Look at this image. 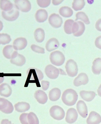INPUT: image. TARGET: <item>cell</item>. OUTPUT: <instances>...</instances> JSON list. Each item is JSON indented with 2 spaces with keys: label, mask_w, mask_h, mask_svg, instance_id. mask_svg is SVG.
<instances>
[{
  "label": "cell",
  "mask_w": 101,
  "mask_h": 124,
  "mask_svg": "<svg viewBox=\"0 0 101 124\" xmlns=\"http://www.w3.org/2000/svg\"><path fill=\"white\" fill-rule=\"evenodd\" d=\"M78 95L76 91L69 89L64 91L61 96V100L64 104L68 106H72L76 104Z\"/></svg>",
  "instance_id": "obj_1"
},
{
  "label": "cell",
  "mask_w": 101,
  "mask_h": 124,
  "mask_svg": "<svg viewBox=\"0 0 101 124\" xmlns=\"http://www.w3.org/2000/svg\"><path fill=\"white\" fill-rule=\"evenodd\" d=\"M28 78L30 81H39L42 80L44 75L42 72L34 67H30L27 71Z\"/></svg>",
  "instance_id": "obj_2"
},
{
  "label": "cell",
  "mask_w": 101,
  "mask_h": 124,
  "mask_svg": "<svg viewBox=\"0 0 101 124\" xmlns=\"http://www.w3.org/2000/svg\"><path fill=\"white\" fill-rule=\"evenodd\" d=\"M50 60L52 64L57 66L62 65L65 62V57L62 53L59 51H55L50 53Z\"/></svg>",
  "instance_id": "obj_3"
},
{
  "label": "cell",
  "mask_w": 101,
  "mask_h": 124,
  "mask_svg": "<svg viewBox=\"0 0 101 124\" xmlns=\"http://www.w3.org/2000/svg\"><path fill=\"white\" fill-rule=\"evenodd\" d=\"M50 115L54 119L61 121L64 118L65 112L64 109L58 106H53L50 108Z\"/></svg>",
  "instance_id": "obj_4"
},
{
  "label": "cell",
  "mask_w": 101,
  "mask_h": 124,
  "mask_svg": "<svg viewBox=\"0 0 101 124\" xmlns=\"http://www.w3.org/2000/svg\"><path fill=\"white\" fill-rule=\"evenodd\" d=\"M66 73L70 77H74L77 75L78 68L77 63L74 60L70 59L66 62L65 65Z\"/></svg>",
  "instance_id": "obj_5"
},
{
  "label": "cell",
  "mask_w": 101,
  "mask_h": 124,
  "mask_svg": "<svg viewBox=\"0 0 101 124\" xmlns=\"http://www.w3.org/2000/svg\"><path fill=\"white\" fill-rule=\"evenodd\" d=\"M13 110L14 107L10 101L4 98H0V111L6 114H10Z\"/></svg>",
  "instance_id": "obj_6"
},
{
  "label": "cell",
  "mask_w": 101,
  "mask_h": 124,
  "mask_svg": "<svg viewBox=\"0 0 101 124\" xmlns=\"http://www.w3.org/2000/svg\"><path fill=\"white\" fill-rule=\"evenodd\" d=\"M19 11L15 6L11 11H2V16L3 18L9 22H13L16 20L19 17Z\"/></svg>",
  "instance_id": "obj_7"
},
{
  "label": "cell",
  "mask_w": 101,
  "mask_h": 124,
  "mask_svg": "<svg viewBox=\"0 0 101 124\" xmlns=\"http://www.w3.org/2000/svg\"><path fill=\"white\" fill-rule=\"evenodd\" d=\"M15 6L18 10L23 12H29L31 8L30 2L28 0H15Z\"/></svg>",
  "instance_id": "obj_8"
},
{
  "label": "cell",
  "mask_w": 101,
  "mask_h": 124,
  "mask_svg": "<svg viewBox=\"0 0 101 124\" xmlns=\"http://www.w3.org/2000/svg\"><path fill=\"white\" fill-rule=\"evenodd\" d=\"M85 30L84 23L81 21L74 23L72 27V33L76 37H79L83 35Z\"/></svg>",
  "instance_id": "obj_9"
},
{
  "label": "cell",
  "mask_w": 101,
  "mask_h": 124,
  "mask_svg": "<svg viewBox=\"0 0 101 124\" xmlns=\"http://www.w3.org/2000/svg\"><path fill=\"white\" fill-rule=\"evenodd\" d=\"M45 72L47 77L52 79L57 78L59 74V69L51 64L45 67Z\"/></svg>",
  "instance_id": "obj_10"
},
{
  "label": "cell",
  "mask_w": 101,
  "mask_h": 124,
  "mask_svg": "<svg viewBox=\"0 0 101 124\" xmlns=\"http://www.w3.org/2000/svg\"><path fill=\"white\" fill-rule=\"evenodd\" d=\"M48 21L50 25L55 28H60L63 23L62 19L59 15L56 13L50 15Z\"/></svg>",
  "instance_id": "obj_11"
},
{
  "label": "cell",
  "mask_w": 101,
  "mask_h": 124,
  "mask_svg": "<svg viewBox=\"0 0 101 124\" xmlns=\"http://www.w3.org/2000/svg\"><path fill=\"white\" fill-rule=\"evenodd\" d=\"M2 53L6 59H10L14 58L18 54L17 50H15L13 46L11 45L6 46L3 48Z\"/></svg>",
  "instance_id": "obj_12"
},
{
  "label": "cell",
  "mask_w": 101,
  "mask_h": 124,
  "mask_svg": "<svg viewBox=\"0 0 101 124\" xmlns=\"http://www.w3.org/2000/svg\"><path fill=\"white\" fill-rule=\"evenodd\" d=\"M78 117V114L75 109L70 108L67 110L65 120L69 124H72L76 122Z\"/></svg>",
  "instance_id": "obj_13"
},
{
  "label": "cell",
  "mask_w": 101,
  "mask_h": 124,
  "mask_svg": "<svg viewBox=\"0 0 101 124\" xmlns=\"http://www.w3.org/2000/svg\"><path fill=\"white\" fill-rule=\"evenodd\" d=\"M89 82V78L85 73H81L74 80V85L76 87L86 85Z\"/></svg>",
  "instance_id": "obj_14"
},
{
  "label": "cell",
  "mask_w": 101,
  "mask_h": 124,
  "mask_svg": "<svg viewBox=\"0 0 101 124\" xmlns=\"http://www.w3.org/2000/svg\"><path fill=\"white\" fill-rule=\"evenodd\" d=\"M27 39L21 37L17 38L14 41L13 46L15 50H22L27 46Z\"/></svg>",
  "instance_id": "obj_15"
},
{
  "label": "cell",
  "mask_w": 101,
  "mask_h": 124,
  "mask_svg": "<svg viewBox=\"0 0 101 124\" xmlns=\"http://www.w3.org/2000/svg\"><path fill=\"white\" fill-rule=\"evenodd\" d=\"M76 108L78 113L83 118H85L88 115V109L84 101L79 100L76 104Z\"/></svg>",
  "instance_id": "obj_16"
},
{
  "label": "cell",
  "mask_w": 101,
  "mask_h": 124,
  "mask_svg": "<svg viewBox=\"0 0 101 124\" xmlns=\"http://www.w3.org/2000/svg\"><path fill=\"white\" fill-rule=\"evenodd\" d=\"M34 97L37 101L41 104H45L48 100V97L46 93L41 90H38L36 91Z\"/></svg>",
  "instance_id": "obj_17"
},
{
  "label": "cell",
  "mask_w": 101,
  "mask_h": 124,
  "mask_svg": "<svg viewBox=\"0 0 101 124\" xmlns=\"http://www.w3.org/2000/svg\"><path fill=\"white\" fill-rule=\"evenodd\" d=\"M101 123V116L95 111H92L89 114L87 120V124H99Z\"/></svg>",
  "instance_id": "obj_18"
},
{
  "label": "cell",
  "mask_w": 101,
  "mask_h": 124,
  "mask_svg": "<svg viewBox=\"0 0 101 124\" xmlns=\"http://www.w3.org/2000/svg\"><path fill=\"white\" fill-rule=\"evenodd\" d=\"M59 43L58 39L55 38H51L49 39L46 43L45 48L48 52L55 50L59 47Z\"/></svg>",
  "instance_id": "obj_19"
},
{
  "label": "cell",
  "mask_w": 101,
  "mask_h": 124,
  "mask_svg": "<svg viewBox=\"0 0 101 124\" xmlns=\"http://www.w3.org/2000/svg\"><path fill=\"white\" fill-rule=\"evenodd\" d=\"M35 17L38 22L42 23L47 19L48 13L45 9H41L38 10L35 13Z\"/></svg>",
  "instance_id": "obj_20"
},
{
  "label": "cell",
  "mask_w": 101,
  "mask_h": 124,
  "mask_svg": "<svg viewBox=\"0 0 101 124\" xmlns=\"http://www.w3.org/2000/svg\"><path fill=\"white\" fill-rule=\"evenodd\" d=\"M12 90L9 85L4 83L0 85V95L8 98L12 94Z\"/></svg>",
  "instance_id": "obj_21"
},
{
  "label": "cell",
  "mask_w": 101,
  "mask_h": 124,
  "mask_svg": "<svg viewBox=\"0 0 101 124\" xmlns=\"http://www.w3.org/2000/svg\"><path fill=\"white\" fill-rule=\"evenodd\" d=\"M80 95L83 100L88 102L92 101L96 96V93L94 92L84 90L80 92Z\"/></svg>",
  "instance_id": "obj_22"
},
{
  "label": "cell",
  "mask_w": 101,
  "mask_h": 124,
  "mask_svg": "<svg viewBox=\"0 0 101 124\" xmlns=\"http://www.w3.org/2000/svg\"><path fill=\"white\" fill-rule=\"evenodd\" d=\"M16 111L19 112H24L30 109V105L26 102H19L14 105Z\"/></svg>",
  "instance_id": "obj_23"
},
{
  "label": "cell",
  "mask_w": 101,
  "mask_h": 124,
  "mask_svg": "<svg viewBox=\"0 0 101 124\" xmlns=\"http://www.w3.org/2000/svg\"><path fill=\"white\" fill-rule=\"evenodd\" d=\"M61 95V90L58 88H54L50 91L49 93V97L50 101H55L59 99Z\"/></svg>",
  "instance_id": "obj_24"
},
{
  "label": "cell",
  "mask_w": 101,
  "mask_h": 124,
  "mask_svg": "<svg viewBox=\"0 0 101 124\" xmlns=\"http://www.w3.org/2000/svg\"><path fill=\"white\" fill-rule=\"evenodd\" d=\"M26 59L23 55L18 53L16 56L13 59H11L10 62L12 64L17 66H22L25 64Z\"/></svg>",
  "instance_id": "obj_25"
},
{
  "label": "cell",
  "mask_w": 101,
  "mask_h": 124,
  "mask_svg": "<svg viewBox=\"0 0 101 124\" xmlns=\"http://www.w3.org/2000/svg\"><path fill=\"white\" fill-rule=\"evenodd\" d=\"M92 71L95 75L100 74L101 72V58H96L93 61Z\"/></svg>",
  "instance_id": "obj_26"
},
{
  "label": "cell",
  "mask_w": 101,
  "mask_h": 124,
  "mask_svg": "<svg viewBox=\"0 0 101 124\" xmlns=\"http://www.w3.org/2000/svg\"><path fill=\"white\" fill-rule=\"evenodd\" d=\"M34 37L36 42L41 43L45 39V31L41 28L36 29L34 32Z\"/></svg>",
  "instance_id": "obj_27"
},
{
  "label": "cell",
  "mask_w": 101,
  "mask_h": 124,
  "mask_svg": "<svg viewBox=\"0 0 101 124\" xmlns=\"http://www.w3.org/2000/svg\"><path fill=\"white\" fill-rule=\"evenodd\" d=\"M14 5L9 0H0V8L4 11H11L14 7Z\"/></svg>",
  "instance_id": "obj_28"
},
{
  "label": "cell",
  "mask_w": 101,
  "mask_h": 124,
  "mask_svg": "<svg viewBox=\"0 0 101 124\" xmlns=\"http://www.w3.org/2000/svg\"><path fill=\"white\" fill-rule=\"evenodd\" d=\"M59 11L60 15L64 17H70L73 14V10L67 6H64L60 8Z\"/></svg>",
  "instance_id": "obj_29"
},
{
  "label": "cell",
  "mask_w": 101,
  "mask_h": 124,
  "mask_svg": "<svg viewBox=\"0 0 101 124\" xmlns=\"http://www.w3.org/2000/svg\"><path fill=\"white\" fill-rule=\"evenodd\" d=\"M74 21L72 19H67L66 21L64 24V30L66 33L67 34H70L72 33V27Z\"/></svg>",
  "instance_id": "obj_30"
},
{
  "label": "cell",
  "mask_w": 101,
  "mask_h": 124,
  "mask_svg": "<svg viewBox=\"0 0 101 124\" xmlns=\"http://www.w3.org/2000/svg\"><path fill=\"white\" fill-rule=\"evenodd\" d=\"M85 2L84 0H75L72 2V7L75 11L81 10L84 8Z\"/></svg>",
  "instance_id": "obj_31"
},
{
  "label": "cell",
  "mask_w": 101,
  "mask_h": 124,
  "mask_svg": "<svg viewBox=\"0 0 101 124\" xmlns=\"http://www.w3.org/2000/svg\"><path fill=\"white\" fill-rule=\"evenodd\" d=\"M76 19L75 21L78 20H81L83 22H84L85 24L88 25L90 23V22L89 21V19L87 15L83 12H78L76 15Z\"/></svg>",
  "instance_id": "obj_32"
},
{
  "label": "cell",
  "mask_w": 101,
  "mask_h": 124,
  "mask_svg": "<svg viewBox=\"0 0 101 124\" xmlns=\"http://www.w3.org/2000/svg\"><path fill=\"white\" fill-rule=\"evenodd\" d=\"M28 120L29 124H39V119L34 112L28 113Z\"/></svg>",
  "instance_id": "obj_33"
},
{
  "label": "cell",
  "mask_w": 101,
  "mask_h": 124,
  "mask_svg": "<svg viewBox=\"0 0 101 124\" xmlns=\"http://www.w3.org/2000/svg\"><path fill=\"white\" fill-rule=\"evenodd\" d=\"M11 40V36L9 35L7 33H0V44H8Z\"/></svg>",
  "instance_id": "obj_34"
},
{
  "label": "cell",
  "mask_w": 101,
  "mask_h": 124,
  "mask_svg": "<svg viewBox=\"0 0 101 124\" xmlns=\"http://www.w3.org/2000/svg\"><path fill=\"white\" fill-rule=\"evenodd\" d=\"M31 48L33 51L36 53L41 54H44L45 53V49L44 48L35 44H32L31 46Z\"/></svg>",
  "instance_id": "obj_35"
},
{
  "label": "cell",
  "mask_w": 101,
  "mask_h": 124,
  "mask_svg": "<svg viewBox=\"0 0 101 124\" xmlns=\"http://www.w3.org/2000/svg\"><path fill=\"white\" fill-rule=\"evenodd\" d=\"M38 5L42 8H46L48 7L50 3V0H38L37 1Z\"/></svg>",
  "instance_id": "obj_36"
},
{
  "label": "cell",
  "mask_w": 101,
  "mask_h": 124,
  "mask_svg": "<svg viewBox=\"0 0 101 124\" xmlns=\"http://www.w3.org/2000/svg\"><path fill=\"white\" fill-rule=\"evenodd\" d=\"M28 113L22 114L19 116V121L22 124H29L28 120Z\"/></svg>",
  "instance_id": "obj_37"
},
{
  "label": "cell",
  "mask_w": 101,
  "mask_h": 124,
  "mask_svg": "<svg viewBox=\"0 0 101 124\" xmlns=\"http://www.w3.org/2000/svg\"><path fill=\"white\" fill-rule=\"evenodd\" d=\"M41 87L44 91H46L50 87V83L49 81H42L41 82Z\"/></svg>",
  "instance_id": "obj_38"
},
{
  "label": "cell",
  "mask_w": 101,
  "mask_h": 124,
  "mask_svg": "<svg viewBox=\"0 0 101 124\" xmlns=\"http://www.w3.org/2000/svg\"><path fill=\"white\" fill-rule=\"evenodd\" d=\"M95 45L97 48L101 49V36L97 38L95 42Z\"/></svg>",
  "instance_id": "obj_39"
},
{
  "label": "cell",
  "mask_w": 101,
  "mask_h": 124,
  "mask_svg": "<svg viewBox=\"0 0 101 124\" xmlns=\"http://www.w3.org/2000/svg\"><path fill=\"white\" fill-rule=\"evenodd\" d=\"M95 28L98 31H101V18L98 19L95 23Z\"/></svg>",
  "instance_id": "obj_40"
},
{
  "label": "cell",
  "mask_w": 101,
  "mask_h": 124,
  "mask_svg": "<svg viewBox=\"0 0 101 124\" xmlns=\"http://www.w3.org/2000/svg\"><path fill=\"white\" fill-rule=\"evenodd\" d=\"M1 124H13L11 123V122L8 120L5 119H3L1 121Z\"/></svg>",
  "instance_id": "obj_41"
},
{
  "label": "cell",
  "mask_w": 101,
  "mask_h": 124,
  "mask_svg": "<svg viewBox=\"0 0 101 124\" xmlns=\"http://www.w3.org/2000/svg\"><path fill=\"white\" fill-rule=\"evenodd\" d=\"M63 0H52V3L54 5H57L61 3Z\"/></svg>",
  "instance_id": "obj_42"
},
{
  "label": "cell",
  "mask_w": 101,
  "mask_h": 124,
  "mask_svg": "<svg viewBox=\"0 0 101 124\" xmlns=\"http://www.w3.org/2000/svg\"><path fill=\"white\" fill-rule=\"evenodd\" d=\"M97 92H98V95L101 97V84L100 85V86H99V88H98Z\"/></svg>",
  "instance_id": "obj_43"
},
{
  "label": "cell",
  "mask_w": 101,
  "mask_h": 124,
  "mask_svg": "<svg viewBox=\"0 0 101 124\" xmlns=\"http://www.w3.org/2000/svg\"><path fill=\"white\" fill-rule=\"evenodd\" d=\"M59 74H61V75H66V73L64 71V70H63L62 69H59Z\"/></svg>",
  "instance_id": "obj_44"
},
{
  "label": "cell",
  "mask_w": 101,
  "mask_h": 124,
  "mask_svg": "<svg viewBox=\"0 0 101 124\" xmlns=\"http://www.w3.org/2000/svg\"><path fill=\"white\" fill-rule=\"evenodd\" d=\"M3 28V23L2 22L0 21V31L2 30Z\"/></svg>",
  "instance_id": "obj_45"
},
{
  "label": "cell",
  "mask_w": 101,
  "mask_h": 124,
  "mask_svg": "<svg viewBox=\"0 0 101 124\" xmlns=\"http://www.w3.org/2000/svg\"><path fill=\"white\" fill-rule=\"evenodd\" d=\"M4 80V78L3 76H0V84H2Z\"/></svg>",
  "instance_id": "obj_46"
}]
</instances>
